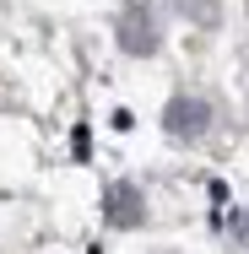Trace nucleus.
Masks as SVG:
<instances>
[{
	"instance_id": "f257e3e1",
	"label": "nucleus",
	"mask_w": 249,
	"mask_h": 254,
	"mask_svg": "<svg viewBox=\"0 0 249 254\" xmlns=\"http://www.w3.org/2000/svg\"><path fill=\"white\" fill-rule=\"evenodd\" d=\"M114 33H119V44H125V54H152V49H157V27H152V11L141 5V0L119 11Z\"/></svg>"
},
{
	"instance_id": "f03ea898",
	"label": "nucleus",
	"mask_w": 249,
	"mask_h": 254,
	"mask_svg": "<svg viewBox=\"0 0 249 254\" xmlns=\"http://www.w3.org/2000/svg\"><path fill=\"white\" fill-rule=\"evenodd\" d=\"M163 125H168V135H179V141H195L206 135V125H211V108L200 98H173L163 108Z\"/></svg>"
},
{
	"instance_id": "7ed1b4c3",
	"label": "nucleus",
	"mask_w": 249,
	"mask_h": 254,
	"mask_svg": "<svg viewBox=\"0 0 249 254\" xmlns=\"http://www.w3.org/2000/svg\"><path fill=\"white\" fill-rule=\"evenodd\" d=\"M103 205H108V222L114 227H136L141 222V190H130V184H114Z\"/></svg>"
},
{
	"instance_id": "20e7f679",
	"label": "nucleus",
	"mask_w": 249,
	"mask_h": 254,
	"mask_svg": "<svg viewBox=\"0 0 249 254\" xmlns=\"http://www.w3.org/2000/svg\"><path fill=\"white\" fill-rule=\"evenodd\" d=\"M179 11H184L190 22H206V27H211V22L222 16V0H179Z\"/></svg>"
}]
</instances>
